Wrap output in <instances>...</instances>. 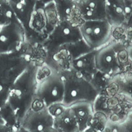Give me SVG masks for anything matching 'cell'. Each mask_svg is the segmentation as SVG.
<instances>
[{
	"instance_id": "484cf974",
	"label": "cell",
	"mask_w": 132,
	"mask_h": 132,
	"mask_svg": "<svg viewBox=\"0 0 132 132\" xmlns=\"http://www.w3.org/2000/svg\"><path fill=\"white\" fill-rule=\"evenodd\" d=\"M79 132H100V131H97L96 129H94V128H92V127H89L88 128L85 129V130L81 131H79Z\"/></svg>"
},
{
	"instance_id": "f546056e",
	"label": "cell",
	"mask_w": 132,
	"mask_h": 132,
	"mask_svg": "<svg viewBox=\"0 0 132 132\" xmlns=\"http://www.w3.org/2000/svg\"><path fill=\"white\" fill-rule=\"evenodd\" d=\"M19 130H20V132H28L27 130H25L24 128L21 127V126H20V128H19Z\"/></svg>"
},
{
	"instance_id": "6da1fadb",
	"label": "cell",
	"mask_w": 132,
	"mask_h": 132,
	"mask_svg": "<svg viewBox=\"0 0 132 132\" xmlns=\"http://www.w3.org/2000/svg\"><path fill=\"white\" fill-rule=\"evenodd\" d=\"M38 68L35 64L29 65L9 88L7 103L20 125L36 99Z\"/></svg>"
},
{
	"instance_id": "3957f363",
	"label": "cell",
	"mask_w": 132,
	"mask_h": 132,
	"mask_svg": "<svg viewBox=\"0 0 132 132\" xmlns=\"http://www.w3.org/2000/svg\"><path fill=\"white\" fill-rule=\"evenodd\" d=\"M129 60L128 50L118 42H110L96 50L98 71L111 77L116 76Z\"/></svg>"
},
{
	"instance_id": "e0dca14e",
	"label": "cell",
	"mask_w": 132,
	"mask_h": 132,
	"mask_svg": "<svg viewBox=\"0 0 132 132\" xmlns=\"http://www.w3.org/2000/svg\"><path fill=\"white\" fill-rule=\"evenodd\" d=\"M53 128L57 132H79L76 118L70 107L54 118Z\"/></svg>"
},
{
	"instance_id": "52a82bcc",
	"label": "cell",
	"mask_w": 132,
	"mask_h": 132,
	"mask_svg": "<svg viewBox=\"0 0 132 132\" xmlns=\"http://www.w3.org/2000/svg\"><path fill=\"white\" fill-rule=\"evenodd\" d=\"M29 65L19 53L0 54V83L10 87Z\"/></svg>"
},
{
	"instance_id": "d6986e66",
	"label": "cell",
	"mask_w": 132,
	"mask_h": 132,
	"mask_svg": "<svg viewBox=\"0 0 132 132\" xmlns=\"http://www.w3.org/2000/svg\"><path fill=\"white\" fill-rule=\"evenodd\" d=\"M17 21L9 0H0V27Z\"/></svg>"
},
{
	"instance_id": "d4e9b609",
	"label": "cell",
	"mask_w": 132,
	"mask_h": 132,
	"mask_svg": "<svg viewBox=\"0 0 132 132\" xmlns=\"http://www.w3.org/2000/svg\"><path fill=\"white\" fill-rule=\"evenodd\" d=\"M0 132H13V129L3 118L0 116Z\"/></svg>"
},
{
	"instance_id": "9c48e42d",
	"label": "cell",
	"mask_w": 132,
	"mask_h": 132,
	"mask_svg": "<svg viewBox=\"0 0 132 132\" xmlns=\"http://www.w3.org/2000/svg\"><path fill=\"white\" fill-rule=\"evenodd\" d=\"M54 118L47 107L35 101L32 107L21 123V127L28 132H44L53 128Z\"/></svg>"
},
{
	"instance_id": "8fae6325",
	"label": "cell",
	"mask_w": 132,
	"mask_h": 132,
	"mask_svg": "<svg viewBox=\"0 0 132 132\" xmlns=\"http://www.w3.org/2000/svg\"><path fill=\"white\" fill-rule=\"evenodd\" d=\"M132 0H105L106 19L112 27L127 24L131 15Z\"/></svg>"
},
{
	"instance_id": "2e32d148",
	"label": "cell",
	"mask_w": 132,
	"mask_h": 132,
	"mask_svg": "<svg viewBox=\"0 0 132 132\" xmlns=\"http://www.w3.org/2000/svg\"><path fill=\"white\" fill-rule=\"evenodd\" d=\"M76 118L80 131L90 126L95 115L94 104L90 102H81L70 106Z\"/></svg>"
},
{
	"instance_id": "7a4b0ae2",
	"label": "cell",
	"mask_w": 132,
	"mask_h": 132,
	"mask_svg": "<svg viewBox=\"0 0 132 132\" xmlns=\"http://www.w3.org/2000/svg\"><path fill=\"white\" fill-rule=\"evenodd\" d=\"M60 72L64 83L63 103L65 106L70 107L81 102L95 104L99 93L90 81L71 69Z\"/></svg>"
},
{
	"instance_id": "cb8c5ba5",
	"label": "cell",
	"mask_w": 132,
	"mask_h": 132,
	"mask_svg": "<svg viewBox=\"0 0 132 132\" xmlns=\"http://www.w3.org/2000/svg\"><path fill=\"white\" fill-rule=\"evenodd\" d=\"M9 88L10 87L0 83V111L7 103Z\"/></svg>"
},
{
	"instance_id": "ffe728a7",
	"label": "cell",
	"mask_w": 132,
	"mask_h": 132,
	"mask_svg": "<svg viewBox=\"0 0 132 132\" xmlns=\"http://www.w3.org/2000/svg\"><path fill=\"white\" fill-rule=\"evenodd\" d=\"M44 11L46 16L48 32L50 33L60 21L54 2L44 5Z\"/></svg>"
},
{
	"instance_id": "30bf717a",
	"label": "cell",
	"mask_w": 132,
	"mask_h": 132,
	"mask_svg": "<svg viewBox=\"0 0 132 132\" xmlns=\"http://www.w3.org/2000/svg\"><path fill=\"white\" fill-rule=\"evenodd\" d=\"M25 30L26 40L29 42L42 43L49 35L44 4L38 1L35 10Z\"/></svg>"
},
{
	"instance_id": "9a60e30c",
	"label": "cell",
	"mask_w": 132,
	"mask_h": 132,
	"mask_svg": "<svg viewBox=\"0 0 132 132\" xmlns=\"http://www.w3.org/2000/svg\"><path fill=\"white\" fill-rule=\"evenodd\" d=\"M60 21H71L81 23L77 9V0H54Z\"/></svg>"
},
{
	"instance_id": "5bb4252c",
	"label": "cell",
	"mask_w": 132,
	"mask_h": 132,
	"mask_svg": "<svg viewBox=\"0 0 132 132\" xmlns=\"http://www.w3.org/2000/svg\"><path fill=\"white\" fill-rule=\"evenodd\" d=\"M38 0H14L9 1L16 19L24 29L29 25L33 13L35 11Z\"/></svg>"
},
{
	"instance_id": "44dd1931",
	"label": "cell",
	"mask_w": 132,
	"mask_h": 132,
	"mask_svg": "<svg viewBox=\"0 0 132 132\" xmlns=\"http://www.w3.org/2000/svg\"><path fill=\"white\" fill-rule=\"evenodd\" d=\"M112 77L98 71L94 75L90 82L100 94L102 90L106 89L107 86L109 85V82L111 81Z\"/></svg>"
},
{
	"instance_id": "4316f807",
	"label": "cell",
	"mask_w": 132,
	"mask_h": 132,
	"mask_svg": "<svg viewBox=\"0 0 132 132\" xmlns=\"http://www.w3.org/2000/svg\"><path fill=\"white\" fill-rule=\"evenodd\" d=\"M127 25L128 27H132V5H131V15H130V17H129V20H128V23H127Z\"/></svg>"
},
{
	"instance_id": "8992f818",
	"label": "cell",
	"mask_w": 132,
	"mask_h": 132,
	"mask_svg": "<svg viewBox=\"0 0 132 132\" xmlns=\"http://www.w3.org/2000/svg\"><path fill=\"white\" fill-rule=\"evenodd\" d=\"M112 29L106 19L82 21L79 25L82 40L93 50H97L110 42Z\"/></svg>"
},
{
	"instance_id": "603a6c76",
	"label": "cell",
	"mask_w": 132,
	"mask_h": 132,
	"mask_svg": "<svg viewBox=\"0 0 132 132\" xmlns=\"http://www.w3.org/2000/svg\"><path fill=\"white\" fill-rule=\"evenodd\" d=\"M66 108H67V106H65L63 104V103L54 104H52V105L47 107L48 112H49L50 114H51L52 116L54 118L60 116V114L64 111Z\"/></svg>"
},
{
	"instance_id": "f1b7e54d",
	"label": "cell",
	"mask_w": 132,
	"mask_h": 132,
	"mask_svg": "<svg viewBox=\"0 0 132 132\" xmlns=\"http://www.w3.org/2000/svg\"><path fill=\"white\" fill-rule=\"evenodd\" d=\"M44 132H57L56 129H54V128H50L48 129H47L46 130H45Z\"/></svg>"
},
{
	"instance_id": "ac0fdd59",
	"label": "cell",
	"mask_w": 132,
	"mask_h": 132,
	"mask_svg": "<svg viewBox=\"0 0 132 132\" xmlns=\"http://www.w3.org/2000/svg\"><path fill=\"white\" fill-rule=\"evenodd\" d=\"M60 49H63L67 53L71 61L93 50L87 45V44L82 40V38L77 42L65 46Z\"/></svg>"
},
{
	"instance_id": "4fadbf2b",
	"label": "cell",
	"mask_w": 132,
	"mask_h": 132,
	"mask_svg": "<svg viewBox=\"0 0 132 132\" xmlns=\"http://www.w3.org/2000/svg\"><path fill=\"white\" fill-rule=\"evenodd\" d=\"M77 9L82 21L106 19L105 0H77Z\"/></svg>"
},
{
	"instance_id": "277c9868",
	"label": "cell",
	"mask_w": 132,
	"mask_h": 132,
	"mask_svg": "<svg viewBox=\"0 0 132 132\" xmlns=\"http://www.w3.org/2000/svg\"><path fill=\"white\" fill-rule=\"evenodd\" d=\"M80 24L81 23L75 21H59L43 42L48 56L54 54L65 46L82 39Z\"/></svg>"
},
{
	"instance_id": "ba28073f",
	"label": "cell",
	"mask_w": 132,
	"mask_h": 132,
	"mask_svg": "<svg viewBox=\"0 0 132 132\" xmlns=\"http://www.w3.org/2000/svg\"><path fill=\"white\" fill-rule=\"evenodd\" d=\"M25 41V30L19 21L1 27L0 54L19 52Z\"/></svg>"
},
{
	"instance_id": "7402d4cb",
	"label": "cell",
	"mask_w": 132,
	"mask_h": 132,
	"mask_svg": "<svg viewBox=\"0 0 132 132\" xmlns=\"http://www.w3.org/2000/svg\"><path fill=\"white\" fill-rule=\"evenodd\" d=\"M101 132H128L123 124H116L107 122L104 129Z\"/></svg>"
},
{
	"instance_id": "5b68a950",
	"label": "cell",
	"mask_w": 132,
	"mask_h": 132,
	"mask_svg": "<svg viewBox=\"0 0 132 132\" xmlns=\"http://www.w3.org/2000/svg\"><path fill=\"white\" fill-rule=\"evenodd\" d=\"M64 83L60 71L50 69V73L38 82L35 101L48 107L56 103H63Z\"/></svg>"
},
{
	"instance_id": "83f0119b",
	"label": "cell",
	"mask_w": 132,
	"mask_h": 132,
	"mask_svg": "<svg viewBox=\"0 0 132 132\" xmlns=\"http://www.w3.org/2000/svg\"><path fill=\"white\" fill-rule=\"evenodd\" d=\"M128 53L129 60L132 62V47H131V48H129V49L128 50Z\"/></svg>"
},
{
	"instance_id": "7c38bea8",
	"label": "cell",
	"mask_w": 132,
	"mask_h": 132,
	"mask_svg": "<svg viewBox=\"0 0 132 132\" xmlns=\"http://www.w3.org/2000/svg\"><path fill=\"white\" fill-rule=\"evenodd\" d=\"M96 54V50H91L72 60L70 62L69 69H72L82 77L90 81L98 71Z\"/></svg>"
}]
</instances>
